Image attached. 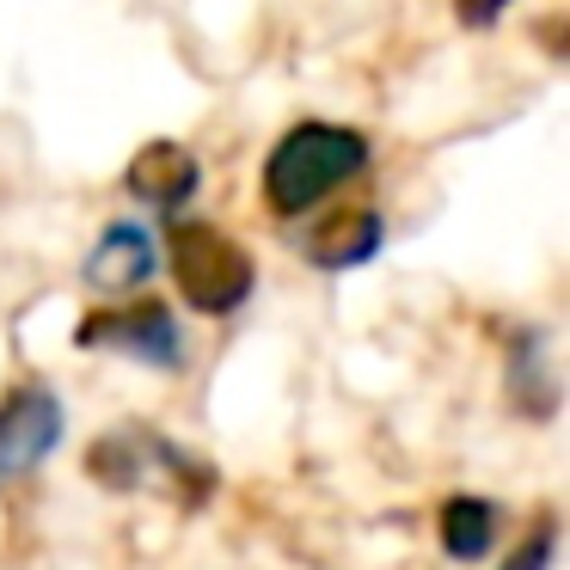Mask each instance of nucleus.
<instances>
[{"mask_svg": "<svg viewBox=\"0 0 570 570\" xmlns=\"http://www.w3.org/2000/svg\"><path fill=\"white\" fill-rule=\"evenodd\" d=\"M374 166V141L350 124H325V117H301L271 141L258 173V197L276 222H301V215L325 209L344 185H356Z\"/></svg>", "mask_w": 570, "mask_h": 570, "instance_id": "f257e3e1", "label": "nucleus"}, {"mask_svg": "<svg viewBox=\"0 0 570 570\" xmlns=\"http://www.w3.org/2000/svg\"><path fill=\"white\" fill-rule=\"evenodd\" d=\"M166 264H173L178 301L197 307V313H209V320L239 313L252 301V288H258V258L215 222H178Z\"/></svg>", "mask_w": 570, "mask_h": 570, "instance_id": "f03ea898", "label": "nucleus"}, {"mask_svg": "<svg viewBox=\"0 0 570 570\" xmlns=\"http://www.w3.org/2000/svg\"><path fill=\"white\" fill-rule=\"evenodd\" d=\"M87 472L105 484V491H148V484H166V491H190L203 497L215 484V472L203 460H190L173 435L148 430V423H117L92 442L87 454Z\"/></svg>", "mask_w": 570, "mask_h": 570, "instance_id": "7ed1b4c3", "label": "nucleus"}, {"mask_svg": "<svg viewBox=\"0 0 570 570\" xmlns=\"http://www.w3.org/2000/svg\"><path fill=\"white\" fill-rule=\"evenodd\" d=\"M80 350H117V356L141 362V368L178 374L190 362L185 350V325L166 301H117V307H92L87 320L75 325Z\"/></svg>", "mask_w": 570, "mask_h": 570, "instance_id": "20e7f679", "label": "nucleus"}, {"mask_svg": "<svg viewBox=\"0 0 570 570\" xmlns=\"http://www.w3.org/2000/svg\"><path fill=\"white\" fill-rule=\"evenodd\" d=\"M68 435V411L56 399L50 381H26L0 399V484L31 479L43 460L62 448Z\"/></svg>", "mask_w": 570, "mask_h": 570, "instance_id": "39448f33", "label": "nucleus"}, {"mask_svg": "<svg viewBox=\"0 0 570 570\" xmlns=\"http://www.w3.org/2000/svg\"><path fill=\"white\" fill-rule=\"evenodd\" d=\"M154 271H160V239H154V227L136 222V215L105 222L99 239H92V252H87V264H80L87 288L105 301V307L141 301V288L154 283Z\"/></svg>", "mask_w": 570, "mask_h": 570, "instance_id": "423d86ee", "label": "nucleus"}, {"mask_svg": "<svg viewBox=\"0 0 570 570\" xmlns=\"http://www.w3.org/2000/svg\"><path fill=\"white\" fill-rule=\"evenodd\" d=\"M124 190L136 203H148V209L173 215L203 190V160L185 141H148V148H136V160L124 166Z\"/></svg>", "mask_w": 570, "mask_h": 570, "instance_id": "0eeeda50", "label": "nucleus"}, {"mask_svg": "<svg viewBox=\"0 0 570 570\" xmlns=\"http://www.w3.org/2000/svg\"><path fill=\"white\" fill-rule=\"evenodd\" d=\"M381 246H386V222L368 203L332 209L313 234H301V252H307V264H320V271H362L368 258H381Z\"/></svg>", "mask_w": 570, "mask_h": 570, "instance_id": "6e6552de", "label": "nucleus"}, {"mask_svg": "<svg viewBox=\"0 0 570 570\" xmlns=\"http://www.w3.org/2000/svg\"><path fill=\"white\" fill-rule=\"evenodd\" d=\"M435 533H442V552L454 558V564H479V558H491L497 540H503V509L479 491H454L442 503V515H435Z\"/></svg>", "mask_w": 570, "mask_h": 570, "instance_id": "1a4fd4ad", "label": "nucleus"}, {"mask_svg": "<svg viewBox=\"0 0 570 570\" xmlns=\"http://www.w3.org/2000/svg\"><path fill=\"white\" fill-rule=\"evenodd\" d=\"M509 393H515L521 411H533V417H546V411L558 405V374H552V344H546L540 325H528V332L509 344Z\"/></svg>", "mask_w": 570, "mask_h": 570, "instance_id": "9d476101", "label": "nucleus"}, {"mask_svg": "<svg viewBox=\"0 0 570 570\" xmlns=\"http://www.w3.org/2000/svg\"><path fill=\"white\" fill-rule=\"evenodd\" d=\"M552 552H558V521H552V515H540L528 540H521L515 552L503 558V570H552Z\"/></svg>", "mask_w": 570, "mask_h": 570, "instance_id": "9b49d317", "label": "nucleus"}]
</instances>
